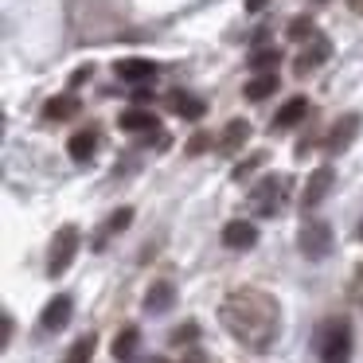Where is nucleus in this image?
I'll return each mask as SVG.
<instances>
[{"label": "nucleus", "mask_w": 363, "mask_h": 363, "mask_svg": "<svg viewBox=\"0 0 363 363\" xmlns=\"http://www.w3.org/2000/svg\"><path fill=\"white\" fill-rule=\"evenodd\" d=\"M219 320L238 344H246L250 352H269L281 332V308L269 293L262 289H235L219 308Z\"/></svg>", "instance_id": "f257e3e1"}, {"label": "nucleus", "mask_w": 363, "mask_h": 363, "mask_svg": "<svg viewBox=\"0 0 363 363\" xmlns=\"http://www.w3.org/2000/svg\"><path fill=\"white\" fill-rule=\"evenodd\" d=\"M320 359L324 363H347L352 359V324L344 316L328 320L320 328Z\"/></svg>", "instance_id": "f03ea898"}, {"label": "nucleus", "mask_w": 363, "mask_h": 363, "mask_svg": "<svg viewBox=\"0 0 363 363\" xmlns=\"http://www.w3.org/2000/svg\"><path fill=\"white\" fill-rule=\"evenodd\" d=\"M297 246H301V254H305L308 262L328 258L332 254V227L324 219H308L305 227H301V235H297Z\"/></svg>", "instance_id": "7ed1b4c3"}, {"label": "nucleus", "mask_w": 363, "mask_h": 363, "mask_svg": "<svg viewBox=\"0 0 363 363\" xmlns=\"http://www.w3.org/2000/svg\"><path fill=\"white\" fill-rule=\"evenodd\" d=\"M79 254V227H59L55 238H51V254H48V274L59 277L67 274V266L74 262Z\"/></svg>", "instance_id": "20e7f679"}, {"label": "nucleus", "mask_w": 363, "mask_h": 363, "mask_svg": "<svg viewBox=\"0 0 363 363\" xmlns=\"http://www.w3.org/2000/svg\"><path fill=\"white\" fill-rule=\"evenodd\" d=\"M285 188H289L285 176H266V180L250 191V207L258 215H274L277 207H281V199H285Z\"/></svg>", "instance_id": "39448f33"}, {"label": "nucleus", "mask_w": 363, "mask_h": 363, "mask_svg": "<svg viewBox=\"0 0 363 363\" xmlns=\"http://www.w3.org/2000/svg\"><path fill=\"white\" fill-rule=\"evenodd\" d=\"M332 180H336L332 164H320V168H316V172L305 180V191H301V207H308V211H313V207H320L324 196L332 191Z\"/></svg>", "instance_id": "423d86ee"}, {"label": "nucleus", "mask_w": 363, "mask_h": 363, "mask_svg": "<svg viewBox=\"0 0 363 363\" xmlns=\"http://www.w3.org/2000/svg\"><path fill=\"white\" fill-rule=\"evenodd\" d=\"M71 308H74V301L67 297V293L51 297L48 308H43V316H40V328H43V332H63L67 320H71Z\"/></svg>", "instance_id": "0eeeda50"}, {"label": "nucleus", "mask_w": 363, "mask_h": 363, "mask_svg": "<svg viewBox=\"0 0 363 363\" xmlns=\"http://www.w3.org/2000/svg\"><path fill=\"white\" fill-rule=\"evenodd\" d=\"M359 125H363V118L359 113H344V118L332 125V133H328V152L336 157V152H344L347 145L355 141V133H359Z\"/></svg>", "instance_id": "6e6552de"}, {"label": "nucleus", "mask_w": 363, "mask_h": 363, "mask_svg": "<svg viewBox=\"0 0 363 363\" xmlns=\"http://www.w3.org/2000/svg\"><path fill=\"white\" fill-rule=\"evenodd\" d=\"M258 242V227L246 219H235L223 227V246H230V250H250V246Z\"/></svg>", "instance_id": "1a4fd4ad"}, {"label": "nucleus", "mask_w": 363, "mask_h": 363, "mask_svg": "<svg viewBox=\"0 0 363 363\" xmlns=\"http://www.w3.org/2000/svg\"><path fill=\"white\" fill-rule=\"evenodd\" d=\"M172 301H176V285L172 281H152L149 293H145V313L160 316V313L172 308Z\"/></svg>", "instance_id": "9d476101"}, {"label": "nucleus", "mask_w": 363, "mask_h": 363, "mask_svg": "<svg viewBox=\"0 0 363 363\" xmlns=\"http://www.w3.org/2000/svg\"><path fill=\"white\" fill-rule=\"evenodd\" d=\"M74 113H79V98L74 94H59V98H51V102L43 106V118L48 121H71Z\"/></svg>", "instance_id": "9b49d317"}, {"label": "nucleus", "mask_w": 363, "mask_h": 363, "mask_svg": "<svg viewBox=\"0 0 363 363\" xmlns=\"http://www.w3.org/2000/svg\"><path fill=\"white\" fill-rule=\"evenodd\" d=\"M152 74H157V63H149V59H125V63H118V79H125V82H149Z\"/></svg>", "instance_id": "f8f14e48"}, {"label": "nucleus", "mask_w": 363, "mask_h": 363, "mask_svg": "<svg viewBox=\"0 0 363 363\" xmlns=\"http://www.w3.org/2000/svg\"><path fill=\"white\" fill-rule=\"evenodd\" d=\"M328 40H313V48H308V51H301V55H297V63H293V71H297V74H313L316 71V67H320V59L324 55H328Z\"/></svg>", "instance_id": "ddd939ff"}, {"label": "nucleus", "mask_w": 363, "mask_h": 363, "mask_svg": "<svg viewBox=\"0 0 363 363\" xmlns=\"http://www.w3.org/2000/svg\"><path fill=\"white\" fill-rule=\"evenodd\" d=\"M246 137H250V125H246L242 118H235V121H227V129H223L219 149L223 152H235V149H242V145H246Z\"/></svg>", "instance_id": "4468645a"}, {"label": "nucleus", "mask_w": 363, "mask_h": 363, "mask_svg": "<svg viewBox=\"0 0 363 363\" xmlns=\"http://www.w3.org/2000/svg\"><path fill=\"white\" fill-rule=\"evenodd\" d=\"M94 149H98V133H94V129H82V133H74L71 141H67V152H71L79 164L94 157Z\"/></svg>", "instance_id": "2eb2a0df"}, {"label": "nucleus", "mask_w": 363, "mask_h": 363, "mask_svg": "<svg viewBox=\"0 0 363 363\" xmlns=\"http://www.w3.org/2000/svg\"><path fill=\"white\" fill-rule=\"evenodd\" d=\"M118 125L125 129V133H152V129H157V118L145 113V110H125L118 118Z\"/></svg>", "instance_id": "dca6fc26"}, {"label": "nucleus", "mask_w": 363, "mask_h": 363, "mask_svg": "<svg viewBox=\"0 0 363 363\" xmlns=\"http://www.w3.org/2000/svg\"><path fill=\"white\" fill-rule=\"evenodd\" d=\"M305 113H308V102H305V98H289V102H285L281 110H277L274 125H277V129H293L301 118H305Z\"/></svg>", "instance_id": "f3484780"}, {"label": "nucleus", "mask_w": 363, "mask_h": 363, "mask_svg": "<svg viewBox=\"0 0 363 363\" xmlns=\"http://www.w3.org/2000/svg\"><path fill=\"white\" fill-rule=\"evenodd\" d=\"M137 340H141V332H137L133 324H129V328H121L118 340H113V359H118V363H129V359H133Z\"/></svg>", "instance_id": "a211bd4d"}, {"label": "nucleus", "mask_w": 363, "mask_h": 363, "mask_svg": "<svg viewBox=\"0 0 363 363\" xmlns=\"http://www.w3.org/2000/svg\"><path fill=\"white\" fill-rule=\"evenodd\" d=\"M172 110L188 121H199L207 106H203V98H196V94H172Z\"/></svg>", "instance_id": "6ab92c4d"}, {"label": "nucleus", "mask_w": 363, "mask_h": 363, "mask_svg": "<svg viewBox=\"0 0 363 363\" xmlns=\"http://www.w3.org/2000/svg\"><path fill=\"white\" fill-rule=\"evenodd\" d=\"M277 90V74L269 71V74H258V79H250L246 82V98H250V102H262V98H269Z\"/></svg>", "instance_id": "aec40b11"}, {"label": "nucleus", "mask_w": 363, "mask_h": 363, "mask_svg": "<svg viewBox=\"0 0 363 363\" xmlns=\"http://www.w3.org/2000/svg\"><path fill=\"white\" fill-rule=\"evenodd\" d=\"M94 344H98V340L86 332L82 340H74V344H71V352H67L63 363H90V355H94Z\"/></svg>", "instance_id": "412c9836"}, {"label": "nucleus", "mask_w": 363, "mask_h": 363, "mask_svg": "<svg viewBox=\"0 0 363 363\" xmlns=\"http://www.w3.org/2000/svg\"><path fill=\"white\" fill-rule=\"evenodd\" d=\"M277 48H254V55H250V67L254 71H262V74H269L274 71V63H277Z\"/></svg>", "instance_id": "4be33fe9"}, {"label": "nucleus", "mask_w": 363, "mask_h": 363, "mask_svg": "<svg viewBox=\"0 0 363 363\" xmlns=\"http://www.w3.org/2000/svg\"><path fill=\"white\" fill-rule=\"evenodd\" d=\"M289 40H297V43H308V40H316V32H313V20H308V16H293V20H289Z\"/></svg>", "instance_id": "5701e85b"}, {"label": "nucleus", "mask_w": 363, "mask_h": 363, "mask_svg": "<svg viewBox=\"0 0 363 363\" xmlns=\"http://www.w3.org/2000/svg\"><path fill=\"white\" fill-rule=\"evenodd\" d=\"M129 223H133V207H118V211L110 215V223H106V230H113V235H118V230H125Z\"/></svg>", "instance_id": "b1692460"}, {"label": "nucleus", "mask_w": 363, "mask_h": 363, "mask_svg": "<svg viewBox=\"0 0 363 363\" xmlns=\"http://www.w3.org/2000/svg\"><path fill=\"white\" fill-rule=\"evenodd\" d=\"M262 164V152H258V157H250V160H246V164H238L235 168V180H242V176H250L254 172V168H258Z\"/></svg>", "instance_id": "393cba45"}, {"label": "nucleus", "mask_w": 363, "mask_h": 363, "mask_svg": "<svg viewBox=\"0 0 363 363\" xmlns=\"http://www.w3.org/2000/svg\"><path fill=\"white\" fill-rule=\"evenodd\" d=\"M184 340H196V324H184V328L172 332V344H184Z\"/></svg>", "instance_id": "a878e982"}, {"label": "nucleus", "mask_w": 363, "mask_h": 363, "mask_svg": "<svg viewBox=\"0 0 363 363\" xmlns=\"http://www.w3.org/2000/svg\"><path fill=\"white\" fill-rule=\"evenodd\" d=\"M203 149H207V133H196V137L188 141V152L196 157V152H203Z\"/></svg>", "instance_id": "bb28decb"}, {"label": "nucleus", "mask_w": 363, "mask_h": 363, "mask_svg": "<svg viewBox=\"0 0 363 363\" xmlns=\"http://www.w3.org/2000/svg\"><path fill=\"white\" fill-rule=\"evenodd\" d=\"M90 74H94V71H90V67H79V71L71 74V86H79V82H86Z\"/></svg>", "instance_id": "cd10ccee"}, {"label": "nucleus", "mask_w": 363, "mask_h": 363, "mask_svg": "<svg viewBox=\"0 0 363 363\" xmlns=\"http://www.w3.org/2000/svg\"><path fill=\"white\" fill-rule=\"evenodd\" d=\"M266 9V0H246V12H262Z\"/></svg>", "instance_id": "c85d7f7f"}, {"label": "nucleus", "mask_w": 363, "mask_h": 363, "mask_svg": "<svg viewBox=\"0 0 363 363\" xmlns=\"http://www.w3.org/2000/svg\"><path fill=\"white\" fill-rule=\"evenodd\" d=\"M352 9H355V12H359V16H363V0H352Z\"/></svg>", "instance_id": "c756f323"}, {"label": "nucleus", "mask_w": 363, "mask_h": 363, "mask_svg": "<svg viewBox=\"0 0 363 363\" xmlns=\"http://www.w3.org/2000/svg\"><path fill=\"white\" fill-rule=\"evenodd\" d=\"M355 235H359V238H363V223H359V230H355Z\"/></svg>", "instance_id": "7c9ffc66"}]
</instances>
